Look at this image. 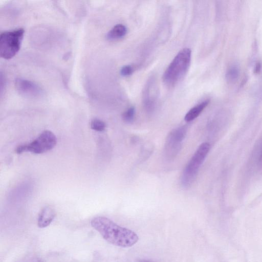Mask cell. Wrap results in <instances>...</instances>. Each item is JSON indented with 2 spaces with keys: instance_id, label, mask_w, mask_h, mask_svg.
I'll return each instance as SVG.
<instances>
[{
  "instance_id": "cell-7",
  "label": "cell",
  "mask_w": 262,
  "mask_h": 262,
  "mask_svg": "<svg viewBox=\"0 0 262 262\" xmlns=\"http://www.w3.org/2000/svg\"><path fill=\"white\" fill-rule=\"evenodd\" d=\"M15 86L17 92L25 96L37 97L41 96L42 94V90L39 86L35 83L27 79H16Z\"/></svg>"
},
{
  "instance_id": "cell-4",
  "label": "cell",
  "mask_w": 262,
  "mask_h": 262,
  "mask_svg": "<svg viewBox=\"0 0 262 262\" xmlns=\"http://www.w3.org/2000/svg\"><path fill=\"white\" fill-rule=\"evenodd\" d=\"M56 143L57 139L54 134L50 130H46L31 142L18 146L15 149V152L18 154L24 152L43 154L53 148Z\"/></svg>"
},
{
  "instance_id": "cell-16",
  "label": "cell",
  "mask_w": 262,
  "mask_h": 262,
  "mask_svg": "<svg viewBox=\"0 0 262 262\" xmlns=\"http://www.w3.org/2000/svg\"><path fill=\"white\" fill-rule=\"evenodd\" d=\"M137 262H155L151 260L148 259H139L137 261Z\"/></svg>"
},
{
  "instance_id": "cell-15",
  "label": "cell",
  "mask_w": 262,
  "mask_h": 262,
  "mask_svg": "<svg viewBox=\"0 0 262 262\" xmlns=\"http://www.w3.org/2000/svg\"><path fill=\"white\" fill-rule=\"evenodd\" d=\"M133 72V69L130 65H126L122 67L120 70V74L124 77L130 75Z\"/></svg>"
},
{
  "instance_id": "cell-13",
  "label": "cell",
  "mask_w": 262,
  "mask_h": 262,
  "mask_svg": "<svg viewBox=\"0 0 262 262\" xmlns=\"http://www.w3.org/2000/svg\"><path fill=\"white\" fill-rule=\"evenodd\" d=\"M135 115V108L134 106H132L123 113L122 118L125 122L130 123L133 121Z\"/></svg>"
},
{
  "instance_id": "cell-17",
  "label": "cell",
  "mask_w": 262,
  "mask_h": 262,
  "mask_svg": "<svg viewBox=\"0 0 262 262\" xmlns=\"http://www.w3.org/2000/svg\"><path fill=\"white\" fill-rule=\"evenodd\" d=\"M260 63H258L256 64V66L255 68L256 72H258V71L260 70Z\"/></svg>"
},
{
  "instance_id": "cell-2",
  "label": "cell",
  "mask_w": 262,
  "mask_h": 262,
  "mask_svg": "<svg viewBox=\"0 0 262 262\" xmlns=\"http://www.w3.org/2000/svg\"><path fill=\"white\" fill-rule=\"evenodd\" d=\"M191 51L185 48L180 51L166 69L163 76L164 82L173 85L186 73L190 63Z\"/></svg>"
},
{
  "instance_id": "cell-10",
  "label": "cell",
  "mask_w": 262,
  "mask_h": 262,
  "mask_svg": "<svg viewBox=\"0 0 262 262\" xmlns=\"http://www.w3.org/2000/svg\"><path fill=\"white\" fill-rule=\"evenodd\" d=\"M127 33L126 27L122 24L115 25L107 34L109 40H115L124 37Z\"/></svg>"
},
{
  "instance_id": "cell-12",
  "label": "cell",
  "mask_w": 262,
  "mask_h": 262,
  "mask_svg": "<svg viewBox=\"0 0 262 262\" xmlns=\"http://www.w3.org/2000/svg\"><path fill=\"white\" fill-rule=\"evenodd\" d=\"M239 73L238 68L233 66L229 68L226 74V78L229 81H234L237 79Z\"/></svg>"
},
{
  "instance_id": "cell-3",
  "label": "cell",
  "mask_w": 262,
  "mask_h": 262,
  "mask_svg": "<svg viewBox=\"0 0 262 262\" xmlns=\"http://www.w3.org/2000/svg\"><path fill=\"white\" fill-rule=\"evenodd\" d=\"M210 147L208 143L201 144L186 165L181 178V183L184 187L190 186L194 181L199 169L209 151Z\"/></svg>"
},
{
  "instance_id": "cell-18",
  "label": "cell",
  "mask_w": 262,
  "mask_h": 262,
  "mask_svg": "<svg viewBox=\"0 0 262 262\" xmlns=\"http://www.w3.org/2000/svg\"><path fill=\"white\" fill-rule=\"evenodd\" d=\"M260 162L262 164V152L260 157Z\"/></svg>"
},
{
  "instance_id": "cell-14",
  "label": "cell",
  "mask_w": 262,
  "mask_h": 262,
  "mask_svg": "<svg viewBox=\"0 0 262 262\" xmlns=\"http://www.w3.org/2000/svg\"><path fill=\"white\" fill-rule=\"evenodd\" d=\"M17 262H43L42 259L37 255L30 254L24 256Z\"/></svg>"
},
{
  "instance_id": "cell-9",
  "label": "cell",
  "mask_w": 262,
  "mask_h": 262,
  "mask_svg": "<svg viewBox=\"0 0 262 262\" xmlns=\"http://www.w3.org/2000/svg\"><path fill=\"white\" fill-rule=\"evenodd\" d=\"M209 102L208 100H206L192 107L185 115L184 120L190 122L195 119L208 105Z\"/></svg>"
},
{
  "instance_id": "cell-8",
  "label": "cell",
  "mask_w": 262,
  "mask_h": 262,
  "mask_svg": "<svg viewBox=\"0 0 262 262\" xmlns=\"http://www.w3.org/2000/svg\"><path fill=\"white\" fill-rule=\"evenodd\" d=\"M56 215L54 208L50 206L45 207L40 211L37 218V225L39 228H45L49 226Z\"/></svg>"
},
{
  "instance_id": "cell-6",
  "label": "cell",
  "mask_w": 262,
  "mask_h": 262,
  "mask_svg": "<svg viewBox=\"0 0 262 262\" xmlns=\"http://www.w3.org/2000/svg\"><path fill=\"white\" fill-rule=\"evenodd\" d=\"M187 127L186 126L178 127L172 130L167 137L165 144V154L168 158L175 157L181 148Z\"/></svg>"
},
{
  "instance_id": "cell-5",
  "label": "cell",
  "mask_w": 262,
  "mask_h": 262,
  "mask_svg": "<svg viewBox=\"0 0 262 262\" xmlns=\"http://www.w3.org/2000/svg\"><path fill=\"white\" fill-rule=\"evenodd\" d=\"M24 34L22 28L6 31L0 35V55L5 59L13 57L19 51Z\"/></svg>"
},
{
  "instance_id": "cell-1",
  "label": "cell",
  "mask_w": 262,
  "mask_h": 262,
  "mask_svg": "<svg viewBox=\"0 0 262 262\" xmlns=\"http://www.w3.org/2000/svg\"><path fill=\"white\" fill-rule=\"evenodd\" d=\"M91 226L110 244L121 247H129L137 243L138 235L134 231L122 227L110 219L99 216L91 221Z\"/></svg>"
},
{
  "instance_id": "cell-11",
  "label": "cell",
  "mask_w": 262,
  "mask_h": 262,
  "mask_svg": "<svg viewBox=\"0 0 262 262\" xmlns=\"http://www.w3.org/2000/svg\"><path fill=\"white\" fill-rule=\"evenodd\" d=\"M91 128L96 131L102 132L105 129L106 124L103 121L97 119H93L90 123Z\"/></svg>"
}]
</instances>
